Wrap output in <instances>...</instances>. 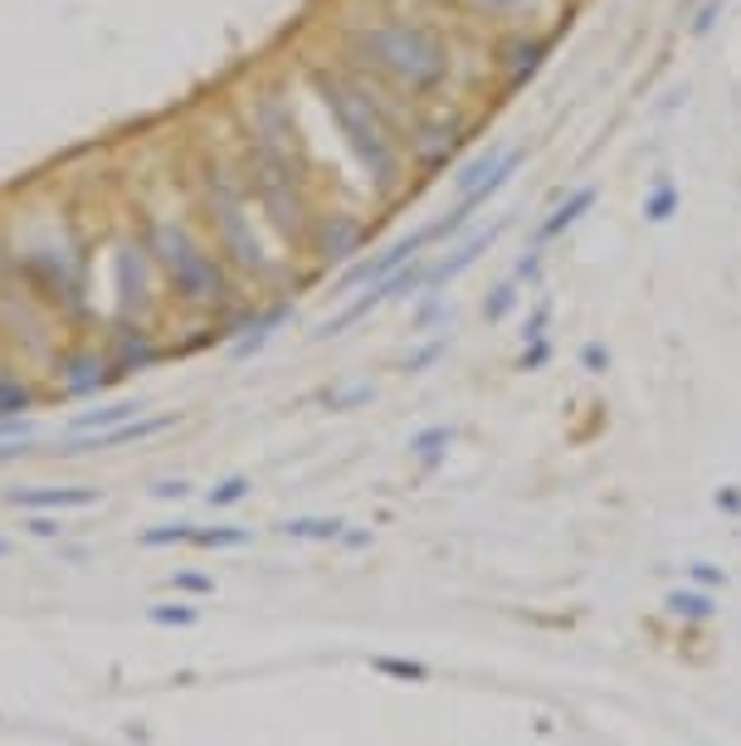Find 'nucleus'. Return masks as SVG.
I'll return each mask as SVG.
<instances>
[{"instance_id": "1", "label": "nucleus", "mask_w": 741, "mask_h": 746, "mask_svg": "<svg viewBox=\"0 0 741 746\" xmlns=\"http://www.w3.org/2000/svg\"><path fill=\"white\" fill-rule=\"evenodd\" d=\"M308 84L318 94V103L328 108L332 128L342 132L346 152L356 156V166L370 176L376 190H396L406 180V138L396 132V112L380 103L376 94L352 74H336L312 64Z\"/></svg>"}, {"instance_id": "2", "label": "nucleus", "mask_w": 741, "mask_h": 746, "mask_svg": "<svg viewBox=\"0 0 741 746\" xmlns=\"http://www.w3.org/2000/svg\"><path fill=\"white\" fill-rule=\"evenodd\" d=\"M346 54L410 98H434L454 74V54H449L444 35L420 20L386 15L366 20V25H346Z\"/></svg>"}, {"instance_id": "3", "label": "nucleus", "mask_w": 741, "mask_h": 746, "mask_svg": "<svg viewBox=\"0 0 741 746\" xmlns=\"http://www.w3.org/2000/svg\"><path fill=\"white\" fill-rule=\"evenodd\" d=\"M294 118L284 112L278 98H268L254 118L250 132V190L259 196L264 215L274 220V230L284 240H308L312 234V206L308 190H302V176L294 166Z\"/></svg>"}, {"instance_id": "4", "label": "nucleus", "mask_w": 741, "mask_h": 746, "mask_svg": "<svg viewBox=\"0 0 741 746\" xmlns=\"http://www.w3.org/2000/svg\"><path fill=\"white\" fill-rule=\"evenodd\" d=\"M142 254L156 264L166 288L186 303V308H220L230 298V274L210 249L196 244V234L176 220H152L142 224Z\"/></svg>"}, {"instance_id": "5", "label": "nucleus", "mask_w": 741, "mask_h": 746, "mask_svg": "<svg viewBox=\"0 0 741 746\" xmlns=\"http://www.w3.org/2000/svg\"><path fill=\"white\" fill-rule=\"evenodd\" d=\"M206 210H210V230H215L220 254L230 259L234 268L254 274L259 284H274L278 268L268 264L259 234H254L250 215H244V190H240V180L224 172V166H210V176H206Z\"/></svg>"}, {"instance_id": "6", "label": "nucleus", "mask_w": 741, "mask_h": 746, "mask_svg": "<svg viewBox=\"0 0 741 746\" xmlns=\"http://www.w3.org/2000/svg\"><path fill=\"white\" fill-rule=\"evenodd\" d=\"M434 240H440V220H434V224H420V230L406 234V240H396V244L380 249V254H370L366 264L346 268V274L336 278V293H352V288H362V284H366V288H370V284H380V278H390L396 268H406L410 259H420Z\"/></svg>"}, {"instance_id": "7", "label": "nucleus", "mask_w": 741, "mask_h": 746, "mask_svg": "<svg viewBox=\"0 0 741 746\" xmlns=\"http://www.w3.org/2000/svg\"><path fill=\"white\" fill-rule=\"evenodd\" d=\"M308 240L318 244V254L328 259V264H346V259L366 244V230L352 220V215H322V220L312 224Z\"/></svg>"}, {"instance_id": "8", "label": "nucleus", "mask_w": 741, "mask_h": 746, "mask_svg": "<svg viewBox=\"0 0 741 746\" xmlns=\"http://www.w3.org/2000/svg\"><path fill=\"white\" fill-rule=\"evenodd\" d=\"M5 503L25 513H64V507H98L103 489H10Z\"/></svg>"}, {"instance_id": "9", "label": "nucleus", "mask_w": 741, "mask_h": 746, "mask_svg": "<svg viewBox=\"0 0 741 746\" xmlns=\"http://www.w3.org/2000/svg\"><path fill=\"white\" fill-rule=\"evenodd\" d=\"M502 230H508V220H498V224H493V230H478L474 240H464V244H458L454 254L444 259V264H434V268H430V288H444V284H454L458 274H468V268H474L478 259L488 254L493 244H498V234H502ZM430 288H424V293H430Z\"/></svg>"}, {"instance_id": "10", "label": "nucleus", "mask_w": 741, "mask_h": 746, "mask_svg": "<svg viewBox=\"0 0 741 746\" xmlns=\"http://www.w3.org/2000/svg\"><path fill=\"white\" fill-rule=\"evenodd\" d=\"M595 200H600V190H595V186H576V190H571V196L561 200V206H556L552 215H546L542 224H537L532 244H537V249H546V244L556 240V234H566L571 224L580 220V215H590V210H595Z\"/></svg>"}, {"instance_id": "11", "label": "nucleus", "mask_w": 741, "mask_h": 746, "mask_svg": "<svg viewBox=\"0 0 741 746\" xmlns=\"http://www.w3.org/2000/svg\"><path fill=\"white\" fill-rule=\"evenodd\" d=\"M176 425V415H152V420H128V425H112V429H98V439L88 445H74L69 454H88V449H118V445H142V439H156Z\"/></svg>"}, {"instance_id": "12", "label": "nucleus", "mask_w": 741, "mask_h": 746, "mask_svg": "<svg viewBox=\"0 0 741 746\" xmlns=\"http://www.w3.org/2000/svg\"><path fill=\"white\" fill-rule=\"evenodd\" d=\"M522 156H527L522 146H512V152H508V156H502V162H498V172H493L488 180H483L478 190H468V196H458V210H464L468 220H474V210H483V206H488V200L498 196V190H502V186H508V180H512V172H518V166H522Z\"/></svg>"}, {"instance_id": "13", "label": "nucleus", "mask_w": 741, "mask_h": 746, "mask_svg": "<svg viewBox=\"0 0 741 746\" xmlns=\"http://www.w3.org/2000/svg\"><path fill=\"white\" fill-rule=\"evenodd\" d=\"M546 54H552V44L546 40H518V50H512V59H508V88L532 84V78L542 74Z\"/></svg>"}, {"instance_id": "14", "label": "nucleus", "mask_w": 741, "mask_h": 746, "mask_svg": "<svg viewBox=\"0 0 741 746\" xmlns=\"http://www.w3.org/2000/svg\"><path fill=\"white\" fill-rule=\"evenodd\" d=\"M142 415V405L137 401H118V405H108V410H93V415H78V420L69 425L74 435H88V429H112V425H128V420H137Z\"/></svg>"}, {"instance_id": "15", "label": "nucleus", "mask_w": 741, "mask_h": 746, "mask_svg": "<svg viewBox=\"0 0 741 746\" xmlns=\"http://www.w3.org/2000/svg\"><path fill=\"white\" fill-rule=\"evenodd\" d=\"M678 215V186H673L668 176H659L654 180V190L644 196V220H654V224H664Z\"/></svg>"}, {"instance_id": "16", "label": "nucleus", "mask_w": 741, "mask_h": 746, "mask_svg": "<svg viewBox=\"0 0 741 746\" xmlns=\"http://www.w3.org/2000/svg\"><path fill=\"white\" fill-rule=\"evenodd\" d=\"M284 533L298 541H332L342 537V523L336 517H294V523H284Z\"/></svg>"}, {"instance_id": "17", "label": "nucleus", "mask_w": 741, "mask_h": 746, "mask_svg": "<svg viewBox=\"0 0 741 746\" xmlns=\"http://www.w3.org/2000/svg\"><path fill=\"white\" fill-rule=\"evenodd\" d=\"M502 156H508V152H502V146H493V152H488V156H478V162H468V166H464V172H458V176H454L458 196H468V190H478V186H483V180H488L493 172H498V162H502Z\"/></svg>"}, {"instance_id": "18", "label": "nucleus", "mask_w": 741, "mask_h": 746, "mask_svg": "<svg viewBox=\"0 0 741 746\" xmlns=\"http://www.w3.org/2000/svg\"><path fill=\"white\" fill-rule=\"evenodd\" d=\"M449 439H454V429H449V425H434V429H424V435L420 439H414V454H420V463H424V469H434V463H440V454H444V449H449Z\"/></svg>"}, {"instance_id": "19", "label": "nucleus", "mask_w": 741, "mask_h": 746, "mask_svg": "<svg viewBox=\"0 0 741 746\" xmlns=\"http://www.w3.org/2000/svg\"><path fill=\"white\" fill-rule=\"evenodd\" d=\"M512 308H518V278H508V284H498V288L488 293V298H483V318H488V322H502Z\"/></svg>"}, {"instance_id": "20", "label": "nucleus", "mask_w": 741, "mask_h": 746, "mask_svg": "<svg viewBox=\"0 0 741 746\" xmlns=\"http://www.w3.org/2000/svg\"><path fill=\"white\" fill-rule=\"evenodd\" d=\"M250 537H254L250 527H206V533L196 527V537H190V541H196V547H210V551H215V547H244Z\"/></svg>"}, {"instance_id": "21", "label": "nucleus", "mask_w": 741, "mask_h": 746, "mask_svg": "<svg viewBox=\"0 0 741 746\" xmlns=\"http://www.w3.org/2000/svg\"><path fill=\"white\" fill-rule=\"evenodd\" d=\"M190 537H196V527L190 523H166V527H147L137 541L142 547H176V541H190Z\"/></svg>"}, {"instance_id": "22", "label": "nucleus", "mask_w": 741, "mask_h": 746, "mask_svg": "<svg viewBox=\"0 0 741 746\" xmlns=\"http://www.w3.org/2000/svg\"><path fill=\"white\" fill-rule=\"evenodd\" d=\"M250 489H254V483L244 479V473H234V479H224L220 489H210V507H230V503H244V497H250Z\"/></svg>"}, {"instance_id": "23", "label": "nucleus", "mask_w": 741, "mask_h": 746, "mask_svg": "<svg viewBox=\"0 0 741 746\" xmlns=\"http://www.w3.org/2000/svg\"><path fill=\"white\" fill-rule=\"evenodd\" d=\"M464 6H474L478 15H488V20H512V15H522L527 0H464Z\"/></svg>"}, {"instance_id": "24", "label": "nucleus", "mask_w": 741, "mask_h": 746, "mask_svg": "<svg viewBox=\"0 0 741 746\" xmlns=\"http://www.w3.org/2000/svg\"><path fill=\"white\" fill-rule=\"evenodd\" d=\"M546 322H552V298H542V303H537V308H532V318L522 322V342H542V337H546Z\"/></svg>"}, {"instance_id": "25", "label": "nucleus", "mask_w": 741, "mask_h": 746, "mask_svg": "<svg viewBox=\"0 0 741 746\" xmlns=\"http://www.w3.org/2000/svg\"><path fill=\"white\" fill-rule=\"evenodd\" d=\"M147 619L152 625H196V610L190 605H152Z\"/></svg>"}, {"instance_id": "26", "label": "nucleus", "mask_w": 741, "mask_h": 746, "mask_svg": "<svg viewBox=\"0 0 741 746\" xmlns=\"http://www.w3.org/2000/svg\"><path fill=\"white\" fill-rule=\"evenodd\" d=\"M512 278H518V284H537V278H542V249H527V254L518 259V268H512Z\"/></svg>"}, {"instance_id": "27", "label": "nucleus", "mask_w": 741, "mask_h": 746, "mask_svg": "<svg viewBox=\"0 0 741 746\" xmlns=\"http://www.w3.org/2000/svg\"><path fill=\"white\" fill-rule=\"evenodd\" d=\"M25 405H30L25 386H15V381H10V386H0V415H20Z\"/></svg>"}, {"instance_id": "28", "label": "nucleus", "mask_w": 741, "mask_h": 746, "mask_svg": "<svg viewBox=\"0 0 741 746\" xmlns=\"http://www.w3.org/2000/svg\"><path fill=\"white\" fill-rule=\"evenodd\" d=\"M444 337H440V342H430V347H420V352H414L410 361H406V371H410V376H414V371H424V366H434V361H440L444 356Z\"/></svg>"}, {"instance_id": "29", "label": "nucleus", "mask_w": 741, "mask_h": 746, "mask_svg": "<svg viewBox=\"0 0 741 746\" xmlns=\"http://www.w3.org/2000/svg\"><path fill=\"white\" fill-rule=\"evenodd\" d=\"M580 366H586L590 376H600V371L610 366V352H605L600 342H586V347H580Z\"/></svg>"}, {"instance_id": "30", "label": "nucleus", "mask_w": 741, "mask_h": 746, "mask_svg": "<svg viewBox=\"0 0 741 746\" xmlns=\"http://www.w3.org/2000/svg\"><path fill=\"white\" fill-rule=\"evenodd\" d=\"M546 361H552V342H546V337H542V342H532V347H527L518 366H522V371H537V366H546Z\"/></svg>"}, {"instance_id": "31", "label": "nucleus", "mask_w": 741, "mask_h": 746, "mask_svg": "<svg viewBox=\"0 0 741 746\" xmlns=\"http://www.w3.org/2000/svg\"><path fill=\"white\" fill-rule=\"evenodd\" d=\"M172 585H176V591H196V595L215 591V581H210V575H196V571H181V575H172Z\"/></svg>"}, {"instance_id": "32", "label": "nucleus", "mask_w": 741, "mask_h": 746, "mask_svg": "<svg viewBox=\"0 0 741 746\" xmlns=\"http://www.w3.org/2000/svg\"><path fill=\"white\" fill-rule=\"evenodd\" d=\"M376 669L396 678H424V663H406V659H376Z\"/></svg>"}, {"instance_id": "33", "label": "nucleus", "mask_w": 741, "mask_h": 746, "mask_svg": "<svg viewBox=\"0 0 741 746\" xmlns=\"http://www.w3.org/2000/svg\"><path fill=\"white\" fill-rule=\"evenodd\" d=\"M59 517H54V513H35V517H30V533H35V537H54V533H59Z\"/></svg>"}, {"instance_id": "34", "label": "nucleus", "mask_w": 741, "mask_h": 746, "mask_svg": "<svg viewBox=\"0 0 741 746\" xmlns=\"http://www.w3.org/2000/svg\"><path fill=\"white\" fill-rule=\"evenodd\" d=\"M152 497H190V483L166 479V483H156V489H152Z\"/></svg>"}, {"instance_id": "35", "label": "nucleus", "mask_w": 741, "mask_h": 746, "mask_svg": "<svg viewBox=\"0 0 741 746\" xmlns=\"http://www.w3.org/2000/svg\"><path fill=\"white\" fill-rule=\"evenodd\" d=\"M673 610H688V615H707L712 605H707L703 595H673Z\"/></svg>"}, {"instance_id": "36", "label": "nucleus", "mask_w": 741, "mask_h": 746, "mask_svg": "<svg viewBox=\"0 0 741 746\" xmlns=\"http://www.w3.org/2000/svg\"><path fill=\"white\" fill-rule=\"evenodd\" d=\"M712 20H717V0H707V6L698 10V20H693V35H707V30H712Z\"/></svg>"}, {"instance_id": "37", "label": "nucleus", "mask_w": 741, "mask_h": 746, "mask_svg": "<svg viewBox=\"0 0 741 746\" xmlns=\"http://www.w3.org/2000/svg\"><path fill=\"white\" fill-rule=\"evenodd\" d=\"M20 445H25V439H20ZM20 445H0V463H5V459H20V454H30V449H20Z\"/></svg>"}, {"instance_id": "38", "label": "nucleus", "mask_w": 741, "mask_h": 746, "mask_svg": "<svg viewBox=\"0 0 741 746\" xmlns=\"http://www.w3.org/2000/svg\"><path fill=\"white\" fill-rule=\"evenodd\" d=\"M0 557H10V541L5 537H0Z\"/></svg>"}]
</instances>
